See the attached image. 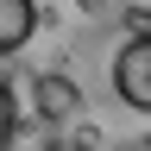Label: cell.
<instances>
[{"mask_svg": "<svg viewBox=\"0 0 151 151\" xmlns=\"http://www.w3.org/2000/svg\"><path fill=\"white\" fill-rule=\"evenodd\" d=\"M113 94L132 113H151V38H126L113 50Z\"/></svg>", "mask_w": 151, "mask_h": 151, "instance_id": "cell-1", "label": "cell"}, {"mask_svg": "<svg viewBox=\"0 0 151 151\" xmlns=\"http://www.w3.org/2000/svg\"><path fill=\"white\" fill-rule=\"evenodd\" d=\"M132 6H151V0H132Z\"/></svg>", "mask_w": 151, "mask_h": 151, "instance_id": "cell-6", "label": "cell"}, {"mask_svg": "<svg viewBox=\"0 0 151 151\" xmlns=\"http://www.w3.org/2000/svg\"><path fill=\"white\" fill-rule=\"evenodd\" d=\"M120 151H151V139H126V145H120Z\"/></svg>", "mask_w": 151, "mask_h": 151, "instance_id": "cell-5", "label": "cell"}, {"mask_svg": "<svg viewBox=\"0 0 151 151\" xmlns=\"http://www.w3.org/2000/svg\"><path fill=\"white\" fill-rule=\"evenodd\" d=\"M38 32V0H0V57H19Z\"/></svg>", "mask_w": 151, "mask_h": 151, "instance_id": "cell-3", "label": "cell"}, {"mask_svg": "<svg viewBox=\"0 0 151 151\" xmlns=\"http://www.w3.org/2000/svg\"><path fill=\"white\" fill-rule=\"evenodd\" d=\"M32 113H38L44 126H63V120L82 113V88H76L63 69H44V76L32 82Z\"/></svg>", "mask_w": 151, "mask_h": 151, "instance_id": "cell-2", "label": "cell"}, {"mask_svg": "<svg viewBox=\"0 0 151 151\" xmlns=\"http://www.w3.org/2000/svg\"><path fill=\"white\" fill-rule=\"evenodd\" d=\"M19 139V101H13V82L0 76V151H13Z\"/></svg>", "mask_w": 151, "mask_h": 151, "instance_id": "cell-4", "label": "cell"}]
</instances>
